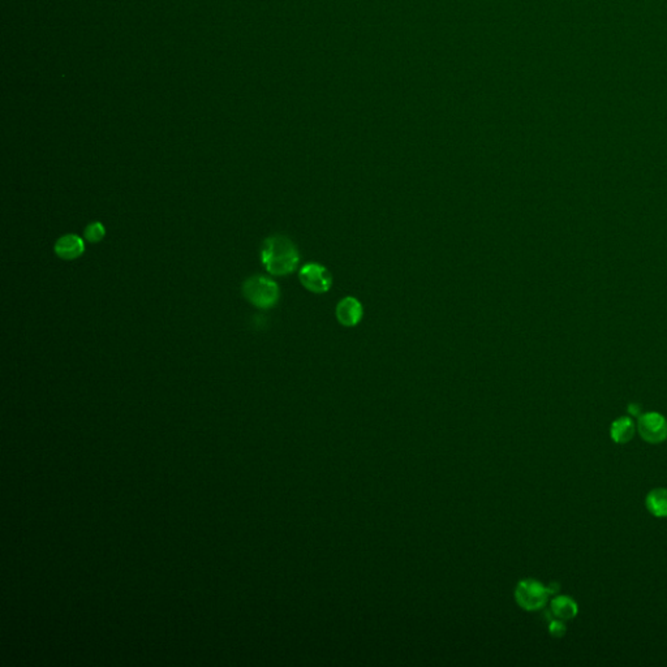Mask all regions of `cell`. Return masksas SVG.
I'll use <instances>...</instances> for the list:
<instances>
[{"instance_id":"6da1fadb","label":"cell","mask_w":667,"mask_h":667,"mask_svg":"<svg viewBox=\"0 0 667 667\" xmlns=\"http://www.w3.org/2000/svg\"><path fill=\"white\" fill-rule=\"evenodd\" d=\"M261 260L269 274L284 276L296 270L300 257L299 250L290 238L275 235L263 241Z\"/></svg>"},{"instance_id":"7a4b0ae2","label":"cell","mask_w":667,"mask_h":667,"mask_svg":"<svg viewBox=\"0 0 667 667\" xmlns=\"http://www.w3.org/2000/svg\"><path fill=\"white\" fill-rule=\"evenodd\" d=\"M243 294L252 306L260 309H270L281 296L278 284L262 275L248 278L243 284Z\"/></svg>"},{"instance_id":"3957f363","label":"cell","mask_w":667,"mask_h":667,"mask_svg":"<svg viewBox=\"0 0 667 667\" xmlns=\"http://www.w3.org/2000/svg\"><path fill=\"white\" fill-rule=\"evenodd\" d=\"M549 596L547 587L534 579L521 580L515 589V599L524 610H541L547 603Z\"/></svg>"},{"instance_id":"277c9868","label":"cell","mask_w":667,"mask_h":667,"mask_svg":"<svg viewBox=\"0 0 667 667\" xmlns=\"http://www.w3.org/2000/svg\"><path fill=\"white\" fill-rule=\"evenodd\" d=\"M637 431L648 443H662L667 440V420L657 412L644 413L637 420Z\"/></svg>"},{"instance_id":"5b68a950","label":"cell","mask_w":667,"mask_h":667,"mask_svg":"<svg viewBox=\"0 0 667 667\" xmlns=\"http://www.w3.org/2000/svg\"><path fill=\"white\" fill-rule=\"evenodd\" d=\"M299 278L306 290L316 294L328 292L331 287L330 272L318 263H308L303 266V269L299 272Z\"/></svg>"},{"instance_id":"8992f818","label":"cell","mask_w":667,"mask_h":667,"mask_svg":"<svg viewBox=\"0 0 667 667\" xmlns=\"http://www.w3.org/2000/svg\"><path fill=\"white\" fill-rule=\"evenodd\" d=\"M362 317L361 303L355 297H344L337 306V318L343 326H356Z\"/></svg>"},{"instance_id":"52a82bcc","label":"cell","mask_w":667,"mask_h":667,"mask_svg":"<svg viewBox=\"0 0 667 667\" xmlns=\"http://www.w3.org/2000/svg\"><path fill=\"white\" fill-rule=\"evenodd\" d=\"M85 252L84 240L77 235H66L55 243V253L62 260L72 261L81 257Z\"/></svg>"},{"instance_id":"ba28073f","label":"cell","mask_w":667,"mask_h":667,"mask_svg":"<svg viewBox=\"0 0 667 667\" xmlns=\"http://www.w3.org/2000/svg\"><path fill=\"white\" fill-rule=\"evenodd\" d=\"M550 612L556 619L570 621L576 617L579 606L576 601L570 596H555L550 602Z\"/></svg>"},{"instance_id":"9c48e42d","label":"cell","mask_w":667,"mask_h":667,"mask_svg":"<svg viewBox=\"0 0 667 667\" xmlns=\"http://www.w3.org/2000/svg\"><path fill=\"white\" fill-rule=\"evenodd\" d=\"M645 506L656 518H667V489L657 487L648 493L645 498Z\"/></svg>"},{"instance_id":"30bf717a","label":"cell","mask_w":667,"mask_h":667,"mask_svg":"<svg viewBox=\"0 0 667 667\" xmlns=\"http://www.w3.org/2000/svg\"><path fill=\"white\" fill-rule=\"evenodd\" d=\"M636 433V425L631 417H619L611 422L610 437L612 441L619 444L628 443Z\"/></svg>"},{"instance_id":"8fae6325","label":"cell","mask_w":667,"mask_h":667,"mask_svg":"<svg viewBox=\"0 0 667 667\" xmlns=\"http://www.w3.org/2000/svg\"><path fill=\"white\" fill-rule=\"evenodd\" d=\"M106 236V228L101 222H93L84 231V238L89 243H100Z\"/></svg>"},{"instance_id":"7c38bea8","label":"cell","mask_w":667,"mask_h":667,"mask_svg":"<svg viewBox=\"0 0 667 667\" xmlns=\"http://www.w3.org/2000/svg\"><path fill=\"white\" fill-rule=\"evenodd\" d=\"M565 631H567V627H565V621L562 619H552L550 623H549V632L552 636L554 637H563L565 635Z\"/></svg>"},{"instance_id":"4fadbf2b","label":"cell","mask_w":667,"mask_h":667,"mask_svg":"<svg viewBox=\"0 0 667 667\" xmlns=\"http://www.w3.org/2000/svg\"><path fill=\"white\" fill-rule=\"evenodd\" d=\"M628 412H630L632 416H636V417L641 416V413H640V406H639V404H631V406L628 407Z\"/></svg>"},{"instance_id":"5bb4252c","label":"cell","mask_w":667,"mask_h":667,"mask_svg":"<svg viewBox=\"0 0 667 667\" xmlns=\"http://www.w3.org/2000/svg\"><path fill=\"white\" fill-rule=\"evenodd\" d=\"M547 589H549V593H550V594H556V593L559 592L561 587H559L558 583H552L550 585H547Z\"/></svg>"}]
</instances>
